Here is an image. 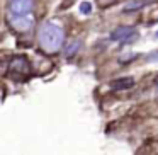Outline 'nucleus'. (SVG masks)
I'll return each mask as SVG.
<instances>
[{
	"mask_svg": "<svg viewBox=\"0 0 158 155\" xmlns=\"http://www.w3.org/2000/svg\"><path fill=\"white\" fill-rule=\"evenodd\" d=\"M38 43L43 51L46 53H56L61 50L65 43V31L61 26L55 22H44L38 31Z\"/></svg>",
	"mask_w": 158,
	"mask_h": 155,
	"instance_id": "1",
	"label": "nucleus"
},
{
	"mask_svg": "<svg viewBox=\"0 0 158 155\" xmlns=\"http://www.w3.org/2000/svg\"><path fill=\"white\" fill-rule=\"evenodd\" d=\"M9 72H10V75L15 77V79H22V77L29 75L31 65H29L26 56H15V58H12L10 63H9Z\"/></svg>",
	"mask_w": 158,
	"mask_h": 155,
	"instance_id": "2",
	"label": "nucleus"
},
{
	"mask_svg": "<svg viewBox=\"0 0 158 155\" xmlns=\"http://www.w3.org/2000/svg\"><path fill=\"white\" fill-rule=\"evenodd\" d=\"M34 9L32 0H7V12L15 15H31Z\"/></svg>",
	"mask_w": 158,
	"mask_h": 155,
	"instance_id": "3",
	"label": "nucleus"
},
{
	"mask_svg": "<svg viewBox=\"0 0 158 155\" xmlns=\"http://www.w3.org/2000/svg\"><path fill=\"white\" fill-rule=\"evenodd\" d=\"M5 19H7V24L15 31H29L34 24V21L29 15H15V14H10V12H7Z\"/></svg>",
	"mask_w": 158,
	"mask_h": 155,
	"instance_id": "4",
	"label": "nucleus"
},
{
	"mask_svg": "<svg viewBox=\"0 0 158 155\" xmlns=\"http://www.w3.org/2000/svg\"><path fill=\"white\" fill-rule=\"evenodd\" d=\"M138 38H139V34H138L134 29H131V28H117L116 31L110 32V41L123 43V45L134 43Z\"/></svg>",
	"mask_w": 158,
	"mask_h": 155,
	"instance_id": "5",
	"label": "nucleus"
},
{
	"mask_svg": "<svg viewBox=\"0 0 158 155\" xmlns=\"http://www.w3.org/2000/svg\"><path fill=\"white\" fill-rule=\"evenodd\" d=\"M134 84H136V80H134L133 77H124V79L114 80V82L110 84V89L112 90H126V89L134 87Z\"/></svg>",
	"mask_w": 158,
	"mask_h": 155,
	"instance_id": "6",
	"label": "nucleus"
},
{
	"mask_svg": "<svg viewBox=\"0 0 158 155\" xmlns=\"http://www.w3.org/2000/svg\"><path fill=\"white\" fill-rule=\"evenodd\" d=\"M153 0H134V2H129V4L124 5V12H134V11H141L146 5H150Z\"/></svg>",
	"mask_w": 158,
	"mask_h": 155,
	"instance_id": "7",
	"label": "nucleus"
},
{
	"mask_svg": "<svg viewBox=\"0 0 158 155\" xmlns=\"http://www.w3.org/2000/svg\"><path fill=\"white\" fill-rule=\"evenodd\" d=\"M80 45H82V43H80L78 39H75V41H73L72 45H70L68 48L65 50V56H66V58H68V56H73V55H75V53L80 50Z\"/></svg>",
	"mask_w": 158,
	"mask_h": 155,
	"instance_id": "8",
	"label": "nucleus"
},
{
	"mask_svg": "<svg viewBox=\"0 0 158 155\" xmlns=\"http://www.w3.org/2000/svg\"><path fill=\"white\" fill-rule=\"evenodd\" d=\"M80 12H82L83 15H89L90 12H92V4H90V2H82V4H80Z\"/></svg>",
	"mask_w": 158,
	"mask_h": 155,
	"instance_id": "9",
	"label": "nucleus"
},
{
	"mask_svg": "<svg viewBox=\"0 0 158 155\" xmlns=\"http://www.w3.org/2000/svg\"><path fill=\"white\" fill-rule=\"evenodd\" d=\"M146 62H158V51L148 55V56H146Z\"/></svg>",
	"mask_w": 158,
	"mask_h": 155,
	"instance_id": "10",
	"label": "nucleus"
},
{
	"mask_svg": "<svg viewBox=\"0 0 158 155\" xmlns=\"http://www.w3.org/2000/svg\"><path fill=\"white\" fill-rule=\"evenodd\" d=\"M156 96H158V79H156Z\"/></svg>",
	"mask_w": 158,
	"mask_h": 155,
	"instance_id": "11",
	"label": "nucleus"
},
{
	"mask_svg": "<svg viewBox=\"0 0 158 155\" xmlns=\"http://www.w3.org/2000/svg\"><path fill=\"white\" fill-rule=\"evenodd\" d=\"M155 36H156V38H158V31H156V34H155Z\"/></svg>",
	"mask_w": 158,
	"mask_h": 155,
	"instance_id": "12",
	"label": "nucleus"
}]
</instances>
